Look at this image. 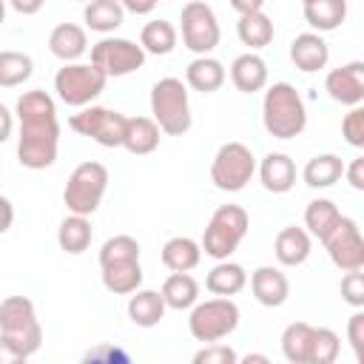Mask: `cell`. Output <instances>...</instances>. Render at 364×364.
Instances as JSON below:
<instances>
[{
  "label": "cell",
  "instance_id": "cell-1",
  "mask_svg": "<svg viewBox=\"0 0 364 364\" xmlns=\"http://www.w3.org/2000/svg\"><path fill=\"white\" fill-rule=\"evenodd\" d=\"M20 134H17V162L28 171H46L57 162L60 148V119L51 94L43 88L23 91L14 105Z\"/></svg>",
  "mask_w": 364,
  "mask_h": 364
},
{
  "label": "cell",
  "instance_id": "cell-2",
  "mask_svg": "<svg viewBox=\"0 0 364 364\" xmlns=\"http://www.w3.org/2000/svg\"><path fill=\"white\" fill-rule=\"evenodd\" d=\"M262 125L276 139H296L307 128V108L290 82H273L262 100Z\"/></svg>",
  "mask_w": 364,
  "mask_h": 364
},
{
  "label": "cell",
  "instance_id": "cell-3",
  "mask_svg": "<svg viewBox=\"0 0 364 364\" xmlns=\"http://www.w3.org/2000/svg\"><path fill=\"white\" fill-rule=\"evenodd\" d=\"M151 114L162 134L182 136L191 131V102H188V85L179 77H162L151 88Z\"/></svg>",
  "mask_w": 364,
  "mask_h": 364
},
{
  "label": "cell",
  "instance_id": "cell-4",
  "mask_svg": "<svg viewBox=\"0 0 364 364\" xmlns=\"http://www.w3.org/2000/svg\"><path fill=\"white\" fill-rule=\"evenodd\" d=\"M250 228V216L242 205H219L202 233V253L210 259H230V253L242 245V239L247 236Z\"/></svg>",
  "mask_w": 364,
  "mask_h": 364
},
{
  "label": "cell",
  "instance_id": "cell-5",
  "mask_svg": "<svg viewBox=\"0 0 364 364\" xmlns=\"http://www.w3.org/2000/svg\"><path fill=\"white\" fill-rule=\"evenodd\" d=\"M0 333L31 358L43 344V327L34 301L26 296H6L0 301Z\"/></svg>",
  "mask_w": 364,
  "mask_h": 364
},
{
  "label": "cell",
  "instance_id": "cell-6",
  "mask_svg": "<svg viewBox=\"0 0 364 364\" xmlns=\"http://www.w3.org/2000/svg\"><path fill=\"white\" fill-rule=\"evenodd\" d=\"M105 191H108V168L102 162L88 159L71 171L65 188H63V202H65L68 213L91 216L100 208Z\"/></svg>",
  "mask_w": 364,
  "mask_h": 364
},
{
  "label": "cell",
  "instance_id": "cell-7",
  "mask_svg": "<svg viewBox=\"0 0 364 364\" xmlns=\"http://www.w3.org/2000/svg\"><path fill=\"white\" fill-rule=\"evenodd\" d=\"M239 327V307L230 296H216L208 301H196L188 316V330L196 341L210 344L228 338Z\"/></svg>",
  "mask_w": 364,
  "mask_h": 364
},
{
  "label": "cell",
  "instance_id": "cell-8",
  "mask_svg": "<svg viewBox=\"0 0 364 364\" xmlns=\"http://www.w3.org/2000/svg\"><path fill=\"white\" fill-rule=\"evenodd\" d=\"M108 77L94 65V63H65L54 74V91L60 102L71 108L91 105L102 91H105Z\"/></svg>",
  "mask_w": 364,
  "mask_h": 364
},
{
  "label": "cell",
  "instance_id": "cell-9",
  "mask_svg": "<svg viewBox=\"0 0 364 364\" xmlns=\"http://www.w3.org/2000/svg\"><path fill=\"white\" fill-rule=\"evenodd\" d=\"M256 173V156L245 142L219 145L210 162V182L225 193H239Z\"/></svg>",
  "mask_w": 364,
  "mask_h": 364
},
{
  "label": "cell",
  "instance_id": "cell-10",
  "mask_svg": "<svg viewBox=\"0 0 364 364\" xmlns=\"http://www.w3.org/2000/svg\"><path fill=\"white\" fill-rule=\"evenodd\" d=\"M179 31H182V46L188 51H193L196 57L210 54L222 40V28H219L216 11L205 0H188L182 6Z\"/></svg>",
  "mask_w": 364,
  "mask_h": 364
},
{
  "label": "cell",
  "instance_id": "cell-11",
  "mask_svg": "<svg viewBox=\"0 0 364 364\" xmlns=\"http://www.w3.org/2000/svg\"><path fill=\"white\" fill-rule=\"evenodd\" d=\"M71 131L80 136L94 139L102 148H122V128H125V114L102 105H82L77 114L68 119Z\"/></svg>",
  "mask_w": 364,
  "mask_h": 364
},
{
  "label": "cell",
  "instance_id": "cell-12",
  "mask_svg": "<svg viewBox=\"0 0 364 364\" xmlns=\"http://www.w3.org/2000/svg\"><path fill=\"white\" fill-rule=\"evenodd\" d=\"M91 63L105 77H125L145 65V51L128 37H102L91 46Z\"/></svg>",
  "mask_w": 364,
  "mask_h": 364
},
{
  "label": "cell",
  "instance_id": "cell-13",
  "mask_svg": "<svg viewBox=\"0 0 364 364\" xmlns=\"http://www.w3.org/2000/svg\"><path fill=\"white\" fill-rule=\"evenodd\" d=\"M321 245L327 247V256L338 270H361L364 267V239H361L355 219L341 216L338 225L330 230V236Z\"/></svg>",
  "mask_w": 364,
  "mask_h": 364
},
{
  "label": "cell",
  "instance_id": "cell-14",
  "mask_svg": "<svg viewBox=\"0 0 364 364\" xmlns=\"http://www.w3.org/2000/svg\"><path fill=\"white\" fill-rule=\"evenodd\" d=\"M324 91L330 94V100L341 102V105H361L364 102V63L353 60L344 63L333 71H327L324 77Z\"/></svg>",
  "mask_w": 364,
  "mask_h": 364
},
{
  "label": "cell",
  "instance_id": "cell-15",
  "mask_svg": "<svg viewBox=\"0 0 364 364\" xmlns=\"http://www.w3.org/2000/svg\"><path fill=\"white\" fill-rule=\"evenodd\" d=\"M250 293L262 307H282L290 296V282L279 267L262 264L250 273Z\"/></svg>",
  "mask_w": 364,
  "mask_h": 364
},
{
  "label": "cell",
  "instance_id": "cell-16",
  "mask_svg": "<svg viewBox=\"0 0 364 364\" xmlns=\"http://www.w3.org/2000/svg\"><path fill=\"white\" fill-rule=\"evenodd\" d=\"M327 60H330V46L324 43V37L318 31H304V34L293 37V43H290V63L299 71H304V74L321 71V68H327Z\"/></svg>",
  "mask_w": 364,
  "mask_h": 364
},
{
  "label": "cell",
  "instance_id": "cell-17",
  "mask_svg": "<svg viewBox=\"0 0 364 364\" xmlns=\"http://www.w3.org/2000/svg\"><path fill=\"white\" fill-rule=\"evenodd\" d=\"M310 250H313V236L304 228H299V225L282 228L276 233V239H273V256H276V262L282 267H299V264H304L307 256H310Z\"/></svg>",
  "mask_w": 364,
  "mask_h": 364
},
{
  "label": "cell",
  "instance_id": "cell-18",
  "mask_svg": "<svg viewBox=\"0 0 364 364\" xmlns=\"http://www.w3.org/2000/svg\"><path fill=\"white\" fill-rule=\"evenodd\" d=\"M159 125L154 122V117H125V128H122V148L134 156H148L159 148Z\"/></svg>",
  "mask_w": 364,
  "mask_h": 364
},
{
  "label": "cell",
  "instance_id": "cell-19",
  "mask_svg": "<svg viewBox=\"0 0 364 364\" xmlns=\"http://www.w3.org/2000/svg\"><path fill=\"white\" fill-rule=\"evenodd\" d=\"M48 51L63 63H77L88 51V34L77 23H60L48 34Z\"/></svg>",
  "mask_w": 364,
  "mask_h": 364
},
{
  "label": "cell",
  "instance_id": "cell-20",
  "mask_svg": "<svg viewBox=\"0 0 364 364\" xmlns=\"http://www.w3.org/2000/svg\"><path fill=\"white\" fill-rule=\"evenodd\" d=\"M225 80H228L225 65L216 57H210V54H202V57L191 60L188 68H185V85L193 88V91H199V94L219 91L225 85Z\"/></svg>",
  "mask_w": 364,
  "mask_h": 364
},
{
  "label": "cell",
  "instance_id": "cell-21",
  "mask_svg": "<svg viewBox=\"0 0 364 364\" xmlns=\"http://www.w3.org/2000/svg\"><path fill=\"white\" fill-rule=\"evenodd\" d=\"M259 179L264 185V191H270V193H287L296 185V162L287 154H282V151H270L259 162Z\"/></svg>",
  "mask_w": 364,
  "mask_h": 364
},
{
  "label": "cell",
  "instance_id": "cell-22",
  "mask_svg": "<svg viewBox=\"0 0 364 364\" xmlns=\"http://www.w3.org/2000/svg\"><path fill=\"white\" fill-rule=\"evenodd\" d=\"M230 82L236 85V91L242 94H256L267 85V63L256 54V51H247V54H239L233 63H230Z\"/></svg>",
  "mask_w": 364,
  "mask_h": 364
},
{
  "label": "cell",
  "instance_id": "cell-23",
  "mask_svg": "<svg viewBox=\"0 0 364 364\" xmlns=\"http://www.w3.org/2000/svg\"><path fill=\"white\" fill-rule=\"evenodd\" d=\"M165 299L159 290H142L136 287L128 299V318L136 324V327H156L162 318H165Z\"/></svg>",
  "mask_w": 364,
  "mask_h": 364
},
{
  "label": "cell",
  "instance_id": "cell-24",
  "mask_svg": "<svg viewBox=\"0 0 364 364\" xmlns=\"http://www.w3.org/2000/svg\"><path fill=\"white\" fill-rule=\"evenodd\" d=\"M162 264L168 270H176V273H191L199 262H202V245L191 236H173L162 245V253H159Z\"/></svg>",
  "mask_w": 364,
  "mask_h": 364
},
{
  "label": "cell",
  "instance_id": "cell-25",
  "mask_svg": "<svg viewBox=\"0 0 364 364\" xmlns=\"http://www.w3.org/2000/svg\"><path fill=\"white\" fill-rule=\"evenodd\" d=\"M205 287L213 296H236L247 287V273L239 262L230 259H219V264L210 267V273L205 276Z\"/></svg>",
  "mask_w": 364,
  "mask_h": 364
},
{
  "label": "cell",
  "instance_id": "cell-26",
  "mask_svg": "<svg viewBox=\"0 0 364 364\" xmlns=\"http://www.w3.org/2000/svg\"><path fill=\"white\" fill-rule=\"evenodd\" d=\"M91 239H94V230H91V222L88 216H80V213H68L60 228H57V245L60 250H65L68 256H80L91 247Z\"/></svg>",
  "mask_w": 364,
  "mask_h": 364
},
{
  "label": "cell",
  "instance_id": "cell-27",
  "mask_svg": "<svg viewBox=\"0 0 364 364\" xmlns=\"http://www.w3.org/2000/svg\"><path fill=\"white\" fill-rule=\"evenodd\" d=\"M304 6V20L313 31L327 34L336 31L347 17V0H310Z\"/></svg>",
  "mask_w": 364,
  "mask_h": 364
},
{
  "label": "cell",
  "instance_id": "cell-28",
  "mask_svg": "<svg viewBox=\"0 0 364 364\" xmlns=\"http://www.w3.org/2000/svg\"><path fill=\"white\" fill-rule=\"evenodd\" d=\"M341 176H344V162L336 154H316L313 159H307V165L301 171L304 185L307 188H316V191L333 188Z\"/></svg>",
  "mask_w": 364,
  "mask_h": 364
},
{
  "label": "cell",
  "instance_id": "cell-29",
  "mask_svg": "<svg viewBox=\"0 0 364 364\" xmlns=\"http://www.w3.org/2000/svg\"><path fill=\"white\" fill-rule=\"evenodd\" d=\"M159 293L165 299V307H171V310H191L199 301V282L191 273L171 270V276L162 282Z\"/></svg>",
  "mask_w": 364,
  "mask_h": 364
},
{
  "label": "cell",
  "instance_id": "cell-30",
  "mask_svg": "<svg viewBox=\"0 0 364 364\" xmlns=\"http://www.w3.org/2000/svg\"><path fill=\"white\" fill-rule=\"evenodd\" d=\"M82 20L97 34H111L125 23V9L119 0H88L82 9Z\"/></svg>",
  "mask_w": 364,
  "mask_h": 364
},
{
  "label": "cell",
  "instance_id": "cell-31",
  "mask_svg": "<svg viewBox=\"0 0 364 364\" xmlns=\"http://www.w3.org/2000/svg\"><path fill=\"white\" fill-rule=\"evenodd\" d=\"M313 333L316 327L307 321H293L284 327L282 333V355L290 364H310V353H313Z\"/></svg>",
  "mask_w": 364,
  "mask_h": 364
},
{
  "label": "cell",
  "instance_id": "cell-32",
  "mask_svg": "<svg viewBox=\"0 0 364 364\" xmlns=\"http://www.w3.org/2000/svg\"><path fill=\"white\" fill-rule=\"evenodd\" d=\"M102 287L114 296H131L142 284V264L139 262H117L102 264Z\"/></svg>",
  "mask_w": 364,
  "mask_h": 364
},
{
  "label": "cell",
  "instance_id": "cell-33",
  "mask_svg": "<svg viewBox=\"0 0 364 364\" xmlns=\"http://www.w3.org/2000/svg\"><path fill=\"white\" fill-rule=\"evenodd\" d=\"M236 34H239L242 46H247L250 51H259V48H264V46L273 43V20H270L264 11L239 14Z\"/></svg>",
  "mask_w": 364,
  "mask_h": 364
},
{
  "label": "cell",
  "instance_id": "cell-34",
  "mask_svg": "<svg viewBox=\"0 0 364 364\" xmlns=\"http://www.w3.org/2000/svg\"><path fill=\"white\" fill-rule=\"evenodd\" d=\"M176 40H179V31L173 28V23L168 20H148L139 31V46L145 54H156V57H165L176 48Z\"/></svg>",
  "mask_w": 364,
  "mask_h": 364
},
{
  "label": "cell",
  "instance_id": "cell-35",
  "mask_svg": "<svg viewBox=\"0 0 364 364\" xmlns=\"http://www.w3.org/2000/svg\"><path fill=\"white\" fill-rule=\"evenodd\" d=\"M338 219H341V210L330 199H313L304 208V230L318 242H324L330 236V230L338 225Z\"/></svg>",
  "mask_w": 364,
  "mask_h": 364
},
{
  "label": "cell",
  "instance_id": "cell-36",
  "mask_svg": "<svg viewBox=\"0 0 364 364\" xmlns=\"http://www.w3.org/2000/svg\"><path fill=\"white\" fill-rule=\"evenodd\" d=\"M34 74V60L26 51H0V88H17Z\"/></svg>",
  "mask_w": 364,
  "mask_h": 364
},
{
  "label": "cell",
  "instance_id": "cell-37",
  "mask_svg": "<svg viewBox=\"0 0 364 364\" xmlns=\"http://www.w3.org/2000/svg\"><path fill=\"white\" fill-rule=\"evenodd\" d=\"M117 262H139V242L128 233L111 236L100 247V267L102 264H117Z\"/></svg>",
  "mask_w": 364,
  "mask_h": 364
},
{
  "label": "cell",
  "instance_id": "cell-38",
  "mask_svg": "<svg viewBox=\"0 0 364 364\" xmlns=\"http://www.w3.org/2000/svg\"><path fill=\"white\" fill-rule=\"evenodd\" d=\"M341 350V338L336 330L330 327H316L313 333V353H310V364H333L338 358Z\"/></svg>",
  "mask_w": 364,
  "mask_h": 364
},
{
  "label": "cell",
  "instance_id": "cell-39",
  "mask_svg": "<svg viewBox=\"0 0 364 364\" xmlns=\"http://www.w3.org/2000/svg\"><path fill=\"white\" fill-rule=\"evenodd\" d=\"M341 136L353 145V148H364V108L353 105L344 119H341Z\"/></svg>",
  "mask_w": 364,
  "mask_h": 364
},
{
  "label": "cell",
  "instance_id": "cell-40",
  "mask_svg": "<svg viewBox=\"0 0 364 364\" xmlns=\"http://www.w3.org/2000/svg\"><path fill=\"white\" fill-rule=\"evenodd\" d=\"M236 361H239L236 350L222 341H210L193 355V364H236Z\"/></svg>",
  "mask_w": 364,
  "mask_h": 364
},
{
  "label": "cell",
  "instance_id": "cell-41",
  "mask_svg": "<svg viewBox=\"0 0 364 364\" xmlns=\"http://www.w3.org/2000/svg\"><path fill=\"white\" fill-rule=\"evenodd\" d=\"M341 299L350 307H364V273L361 270H344L341 279Z\"/></svg>",
  "mask_w": 364,
  "mask_h": 364
},
{
  "label": "cell",
  "instance_id": "cell-42",
  "mask_svg": "<svg viewBox=\"0 0 364 364\" xmlns=\"http://www.w3.org/2000/svg\"><path fill=\"white\" fill-rule=\"evenodd\" d=\"M347 338H350L355 361H364V313H361V307H355V313L347 321Z\"/></svg>",
  "mask_w": 364,
  "mask_h": 364
},
{
  "label": "cell",
  "instance_id": "cell-43",
  "mask_svg": "<svg viewBox=\"0 0 364 364\" xmlns=\"http://www.w3.org/2000/svg\"><path fill=\"white\" fill-rule=\"evenodd\" d=\"M20 361H28V355H26L14 341H9V338L0 333V364H20Z\"/></svg>",
  "mask_w": 364,
  "mask_h": 364
},
{
  "label": "cell",
  "instance_id": "cell-44",
  "mask_svg": "<svg viewBox=\"0 0 364 364\" xmlns=\"http://www.w3.org/2000/svg\"><path fill=\"white\" fill-rule=\"evenodd\" d=\"M344 173L355 191H364V156H355L350 165H344Z\"/></svg>",
  "mask_w": 364,
  "mask_h": 364
},
{
  "label": "cell",
  "instance_id": "cell-45",
  "mask_svg": "<svg viewBox=\"0 0 364 364\" xmlns=\"http://www.w3.org/2000/svg\"><path fill=\"white\" fill-rule=\"evenodd\" d=\"M17 14H23V17H31V14H37L40 9H43V3L46 0H6Z\"/></svg>",
  "mask_w": 364,
  "mask_h": 364
},
{
  "label": "cell",
  "instance_id": "cell-46",
  "mask_svg": "<svg viewBox=\"0 0 364 364\" xmlns=\"http://www.w3.org/2000/svg\"><path fill=\"white\" fill-rule=\"evenodd\" d=\"M159 0H119V6L131 14H151Z\"/></svg>",
  "mask_w": 364,
  "mask_h": 364
},
{
  "label": "cell",
  "instance_id": "cell-47",
  "mask_svg": "<svg viewBox=\"0 0 364 364\" xmlns=\"http://www.w3.org/2000/svg\"><path fill=\"white\" fill-rule=\"evenodd\" d=\"M11 222H14V205H11L6 196H0V236L9 233Z\"/></svg>",
  "mask_w": 364,
  "mask_h": 364
},
{
  "label": "cell",
  "instance_id": "cell-48",
  "mask_svg": "<svg viewBox=\"0 0 364 364\" xmlns=\"http://www.w3.org/2000/svg\"><path fill=\"white\" fill-rule=\"evenodd\" d=\"M11 131H14V114L0 102V145L11 136Z\"/></svg>",
  "mask_w": 364,
  "mask_h": 364
},
{
  "label": "cell",
  "instance_id": "cell-49",
  "mask_svg": "<svg viewBox=\"0 0 364 364\" xmlns=\"http://www.w3.org/2000/svg\"><path fill=\"white\" fill-rule=\"evenodd\" d=\"M264 0H230V9L236 14H253V11H262Z\"/></svg>",
  "mask_w": 364,
  "mask_h": 364
},
{
  "label": "cell",
  "instance_id": "cell-50",
  "mask_svg": "<svg viewBox=\"0 0 364 364\" xmlns=\"http://www.w3.org/2000/svg\"><path fill=\"white\" fill-rule=\"evenodd\" d=\"M239 361H245V364H250V361H262V364H267V355H259V353H250V355H245V358H239Z\"/></svg>",
  "mask_w": 364,
  "mask_h": 364
},
{
  "label": "cell",
  "instance_id": "cell-51",
  "mask_svg": "<svg viewBox=\"0 0 364 364\" xmlns=\"http://www.w3.org/2000/svg\"><path fill=\"white\" fill-rule=\"evenodd\" d=\"M3 20H6V0H0V26H3Z\"/></svg>",
  "mask_w": 364,
  "mask_h": 364
},
{
  "label": "cell",
  "instance_id": "cell-52",
  "mask_svg": "<svg viewBox=\"0 0 364 364\" xmlns=\"http://www.w3.org/2000/svg\"><path fill=\"white\" fill-rule=\"evenodd\" d=\"M301 3H310V0H301Z\"/></svg>",
  "mask_w": 364,
  "mask_h": 364
},
{
  "label": "cell",
  "instance_id": "cell-53",
  "mask_svg": "<svg viewBox=\"0 0 364 364\" xmlns=\"http://www.w3.org/2000/svg\"><path fill=\"white\" fill-rule=\"evenodd\" d=\"M80 3H88V0H80Z\"/></svg>",
  "mask_w": 364,
  "mask_h": 364
}]
</instances>
